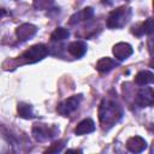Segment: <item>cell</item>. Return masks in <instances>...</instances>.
I'll list each match as a JSON object with an SVG mask.
<instances>
[{
	"mask_svg": "<svg viewBox=\"0 0 154 154\" xmlns=\"http://www.w3.org/2000/svg\"><path fill=\"white\" fill-rule=\"evenodd\" d=\"M112 52H113V55L118 60H125L132 54L134 49L128 42H118L113 46Z\"/></svg>",
	"mask_w": 154,
	"mask_h": 154,
	"instance_id": "obj_8",
	"label": "cell"
},
{
	"mask_svg": "<svg viewBox=\"0 0 154 154\" xmlns=\"http://www.w3.org/2000/svg\"><path fill=\"white\" fill-rule=\"evenodd\" d=\"M93 16H94V10L91 7H84L83 10H81V11H78L71 16L70 23L76 24V23L82 22V20H89L93 18Z\"/></svg>",
	"mask_w": 154,
	"mask_h": 154,
	"instance_id": "obj_11",
	"label": "cell"
},
{
	"mask_svg": "<svg viewBox=\"0 0 154 154\" xmlns=\"http://www.w3.org/2000/svg\"><path fill=\"white\" fill-rule=\"evenodd\" d=\"M117 65H118V64H117L113 59H111V58H108V57H105V58H101V59L96 63V70H97L99 72L107 73V72H109L111 70H113Z\"/></svg>",
	"mask_w": 154,
	"mask_h": 154,
	"instance_id": "obj_13",
	"label": "cell"
},
{
	"mask_svg": "<svg viewBox=\"0 0 154 154\" xmlns=\"http://www.w3.org/2000/svg\"><path fill=\"white\" fill-rule=\"evenodd\" d=\"M54 4V0H32L35 10H47Z\"/></svg>",
	"mask_w": 154,
	"mask_h": 154,
	"instance_id": "obj_17",
	"label": "cell"
},
{
	"mask_svg": "<svg viewBox=\"0 0 154 154\" xmlns=\"http://www.w3.org/2000/svg\"><path fill=\"white\" fill-rule=\"evenodd\" d=\"M47 54H48L47 46L43 43H37V45H34L30 48H28L23 53L22 58L28 63H36V61H40L43 58H46Z\"/></svg>",
	"mask_w": 154,
	"mask_h": 154,
	"instance_id": "obj_3",
	"label": "cell"
},
{
	"mask_svg": "<svg viewBox=\"0 0 154 154\" xmlns=\"http://www.w3.org/2000/svg\"><path fill=\"white\" fill-rule=\"evenodd\" d=\"M153 101H154V93H153V89L150 87H147L144 89L138 90V93L136 94V97H135V102L140 107L152 106Z\"/></svg>",
	"mask_w": 154,
	"mask_h": 154,
	"instance_id": "obj_6",
	"label": "cell"
},
{
	"mask_svg": "<svg viewBox=\"0 0 154 154\" xmlns=\"http://www.w3.org/2000/svg\"><path fill=\"white\" fill-rule=\"evenodd\" d=\"M95 130V123L87 118V119H83L82 122H79L75 129V134L78 135V136H82V135H87V134H90Z\"/></svg>",
	"mask_w": 154,
	"mask_h": 154,
	"instance_id": "obj_10",
	"label": "cell"
},
{
	"mask_svg": "<svg viewBox=\"0 0 154 154\" xmlns=\"http://www.w3.org/2000/svg\"><path fill=\"white\" fill-rule=\"evenodd\" d=\"M67 51H69V53H70L72 57H75V58H81V57H83V55L85 54V52H87V45H85L84 42H82V41H73V42H71V43L69 45Z\"/></svg>",
	"mask_w": 154,
	"mask_h": 154,
	"instance_id": "obj_12",
	"label": "cell"
},
{
	"mask_svg": "<svg viewBox=\"0 0 154 154\" xmlns=\"http://www.w3.org/2000/svg\"><path fill=\"white\" fill-rule=\"evenodd\" d=\"M153 32V20L152 18L147 19L140 28V31H137V35H142V34H148L150 35Z\"/></svg>",
	"mask_w": 154,
	"mask_h": 154,
	"instance_id": "obj_18",
	"label": "cell"
},
{
	"mask_svg": "<svg viewBox=\"0 0 154 154\" xmlns=\"http://www.w3.org/2000/svg\"><path fill=\"white\" fill-rule=\"evenodd\" d=\"M122 114H123L122 108L116 101L106 100V99L101 101L99 107V118L103 128L106 125L107 126L114 125L122 118Z\"/></svg>",
	"mask_w": 154,
	"mask_h": 154,
	"instance_id": "obj_1",
	"label": "cell"
},
{
	"mask_svg": "<svg viewBox=\"0 0 154 154\" xmlns=\"http://www.w3.org/2000/svg\"><path fill=\"white\" fill-rule=\"evenodd\" d=\"M81 101H82V95H81V94L73 95V96H71V97H69V99L61 101V102L58 105L57 111H58V113H59L60 116L66 117V116L71 114L73 111H76V109L78 108Z\"/></svg>",
	"mask_w": 154,
	"mask_h": 154,
	"instance_id": "obj_4",
	"label": "cell"
},
{
	"mask_svg": "<svg viewBox=\"0 0 154 154\" xmlns=\"http://www.w3.org/2000/svg\"><path fill=\"white\" fill-rule=\"evenodd\" d=\"M64 143H65V141H57V142L52 143L51 147L46 150V153H59V152H61L64 146H65Z\"/></svg>",
	"mask_w": 154,
	"mask_h": 154,
	"instance_id": "obj_19",
	"label": "cell"
},
{
	"mask_svg": "<svg viewBox=\"0 0 154 154\" xmlns=\"http://www.w3.org/2000/svg\"><path fill=\"white\" fill-rule=\"evenodd\" d=\"M5 14H6V11H5V10H2V8H0V18H1V17H4Z\"/></svg>",
	"mask_w": 154,
	"mask_h": 154,
	"instance_id": "obj_21",
	"label": "cell"
},
{
	"mask_svg": "<svg viewBox=\"0 0 154 154\" xmlns=\"http://www.w3.org/2000/svg\"><path fill=\"white\" fill-rule=\"evenodd\" d=\"M69 36H70V31L65 28L59 26L51 34V40L52 41H63V40H66Z\"/></svg>",
	"mask_w": 154,
	"mask_h": 154,
	"instance_id": "obj_16",
	"label": "cell"
},
{
	"mask_svg": "<svg viewBox=\"0 0 154 154\" xmlns=\"http://www.w3.org/2000/svg\"><path fill=\"white\" fill-rule=\"evenodd\" d=\"M126 148L131 153H141L147 148V142L140 136H132L126 141Z\"/></svg>",
	"mask_w": 154,
	"mask_h": 154,
	"instance_id": "obj_9",
	"label": "cell"
},
{
	"mask_svg": "<svg viewBox=\"0 0 154 154\" xmlns=\"http://www.w3.org/2000/svg\"><path fill=\"white\" fill-rule=\"evenodd\" d=\"M131 16V11L126 7H119L114 11H112L107 18V26L111 29L122 28L125 25Z\"/></svg>",
	"mask_w": 154,
	"mask_h": 154,
	"instance_id": "obj_2",
	"label": "cell"
},
{
	"mask_svg": "<svg viewBox=\"0 0 154 154\" xmlns=\"http://www.w3.org/2000/svg\"><path fill=\"white\" fill-rule=\"evenodd\" d=\"M82 150H79V149H67L66 150V153H81Z\"/></svg>",
	"mask_w": 154,
	"mask_h": 154,
	"instance_id": "obj_20",
	"label": "cell"
},
{
	"mask_svg": "<svg viewBox=\"0 0 154 154\" xmlns=\"http://www.w3.org/2000/svg\"><path fill=\"white\" fill-rule=\"evenodd\" d=\"M153 81H154V75L152 71H148V70L140 71L135 76V83L138 85H147V84H150Z\"/></svg>",
	"mask_w": 154,
	"mask_h": 154,
	"instance_id": "obj_14",
	"label": "cell"
},
{
	"mask_svg": "<svg viewBox=\"0 0 154 154\" xmlns=\"http://www.w3.org/2000/svg\"><path fill=\"white\" fill-rule=\"evenodd\" d=\"M17 112H18V114H19L20 118H24V119H31V118H34L32 107L29 103L19 102L17 105Z\"/></svg>",
	"mask_w": 154,
	"mask_h": 154,
	"instance_id": "obj_15",
	"label": "cell"
},
{
	"mask_svg": "<svg viewBox=\"0 0 154 154\" xmlns=\"http://www.w3.org/2000/svg\"><path fill=\"white\" fill-rule=\"evenodd\" d=\"M55 134H57V129L53 126L49 128L45 124H35L32 126V136L38 142H45L52 138L53 136H55Z\"/></svg>",
	"mask_w": 154,
	"mask_h": 154,
	"instance_id": "obj_5",
	"label": "cell"
},
{
	"mask_svg": "<svg viewBox=\"0 0 154 154\" xmlns=\"http://www.w3.org/2000/svg\"><path fill=\"white\" fill-rule=\"evenodd\" d=\"M36 32H37V28L31 23H23L16 29V36L18 37L19 41H26L31 38Z\"/></svg>",
	"mask_w": 154,
	"mask_h": 154,
	"instance_id": "obj_7",
	"label": "cell"
}]
</instances>
